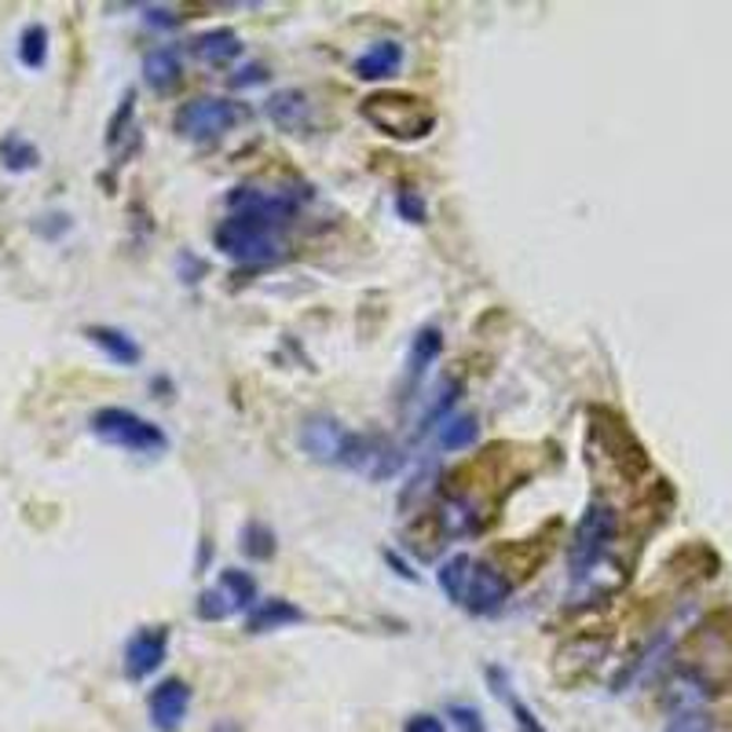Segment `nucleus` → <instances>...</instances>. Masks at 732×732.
<instances>
[{
  "instance_id": "1",
  "label": "nucleus",
  "mask_w": 732,
  "mask_h": 732,
  "mask_svg": "<svg viewBox=\"0 0 732 732\" xmlns=\"http://www.w3.org/2000/svg\"><path fill=\"white\" fill-rule=\"evenodd\" d=\"M678 667L704 692H732V608L692 630L678 652Z\"/></svg>"
},
{
  "instance_id": "2",
  "label": "nucleus",
  "mask_w": 732,
  "mask_h": 732,
  "mask_svg": "<svg viewBox=\"0 0 732 732\" xmlns=\"http://www.w3.org/2000/svg\"><path fill=\"white\" fill-rule=\"evenodd\" d=\"M359 114H363L377 133L404 139V144L425 139L436 128V110L429 107V99L410 96V92H374L359 103Z\"/></svg>"
},
{
  "instance_id": "3",
  "label": "nucleus",
  "mask_w": 732,
  "mask_h": 732,
  "mask_svg": "<svg viewBox=\"0 0 732 732\" xmlns=\"http://www.w3.org/2000/svg\"><path fill=\"white\" fill-rule=\"evenodd\" d=\"M616 531H619V517L616 509H611L605 498H594L590 509L579 520L575 535H571V549H568V564H571V575L583 579L590 575L600 560H605L608 546L616 543Z\"/></svg>"
},
{
  "instance_id": "4",
  "label": "nucleus",
  "mask_w": 732,
  "mask_h": 732,
  "mask_svg": "<svg viewBox=\"0 0 732 732\" xmlns=\"http://www.w3.org/2000/svg\"><path fill=\"white\" fill-rule=\"evenodd\" d=\"M213 238L220 253L238 260V264H272V260L283 257V238H278V231L249 216H227L224 224L216 227Z\"/></svg>"
},
{
  "instance_id": "5",
  "label": "nucleus",
  "mask_w": 732,
  "mask_h": 732,
  "mask_svg": "<svg viewBox=\"0 0 732 732\" xmlns=\"http://www.w3.org/2000/svg\"><path fill=\"white\" fill-rule=\"evenodd\" d=\"M92 433L103 439V444H110V447L147 450V455H154V450L169 447V436L154 425V421L139 418L136 410H125V407L96 410V414H92Z\"/></svg>"
},
{
  "instance_id": "6",
  "label": "nucleus",
  "mask_w": 732,
  "mask_h": 732,
  "mask_svg": "<svg viewBox=\"0 0 732 732\" xmlns=\"http://www.w3.org/2000/svg\"><path fill=\"white\" fill-rule=\"evenodd\" d=\"M249 110L243 103H231V99L206 96V99H190L176 110V133L187 139H216L231 133L235 125L246 122Z\"/></svg>"
},
{
  "instance_id": "7",
  "label": "nucleus",
  "mask_w": 732,
  "mask_h": 732,
  "mask_svg": "<svg viewBox=\"0 0 732 732\" xmlns=\"http://www.w3.org/2000/svg\"><path fill=\"white\" fill-rule=\"evenodd\" d=\"M257 600V579L249 571L224 568L216 579V586H209L202 597H198V619L206 623H224V619L238 616V611L253 608Z\"/></svg>"
},
{
  "instance_id": "8",
  "label": "nucleus",
  "mask_w": 732,
  "mask_h": 732,
  "mask_svg": "<svg viewBox=\"0 0 732 732\" xmlns=\"http://www.w3.org/2000/svg\"><path fill=\"white\" fill-rule=\"evenodd\" d=\"M509 594H513V583H509L503 571L495 564H484V560H473L458 605L466 611H473V616H491V611H498L506 605Z\"/></svg>"
},
{
  "instance_id": "9",
  "label": "nucleus",
  "mask_w": 732,
  "mask_h": 732,
  "mask_svg": "<svg viewBox=\"0 0 732 732\" xmlns=\"http://www.w3.org/2000/svg\"><path fill=\"white\" fill-rule=\"evenodd\" d=\"M227 206L235 209V216H249V220H260V224L268 227H286L289 220L297 213V202L286 195H278V190H257V187H235L227 195Z\"/></svg>"
},
{
  "instance_id": "10",
  "label": "nucleus",
  "mask_w": 732,
  "mask_h": 732,
  "mask_svg": "<svg viewBox=\"0 0 732 732\" xmlns=\"http://www.w3.org/2000/svg\"><path fill=\"white\" fill-rule=\"evenodd\" d=\"M348 444H352V433L337 425V418L315 414L300 425V447L308 450L315 461H334V466H345Z\"/></svg>"
},
{
  "instance_id": "11",
  "label": "nucleus",
  "mask_w": 732,
  "mask_h": 732,
  "mask_svg": "<svg viewBox=\"0 0 732 732\" xmlns=\"http://www.w3.org/2000/svg\"><path fill=\"white\" fill-rule=\"evenodd\" d=\"M169 652V630L165 626H144L128 637L125 645V674L133 681H144L165 663Z\"/></svg>"
},
{
  "instance_id": "12",
  "label": "nucleus",
  "mask_w": 732,
  "mask_h": 732,
  "mask_svg": "<svg viewBox=\"0 0 732 732\" xmlns=\"http://www.w3.org/2000/svg\"><path fill=\"white\" fill-rule=\"evenodd\" d=\"M147 707H150V721H154L158 729L176 732L179 725H184V718H187L190 685H187V681H179V678H169L154 692H150Z\"/></svg>"
},
{
  "instance_id": "13",
  "label": "nucleus",
  "mask_w": 732,
  "mask_h": 732,
  "mask_svg": "<svg viewBox=\"0 0 732 732\" xmlns=\"http://www.w3.org/2000/svg\"><path fill=\"white\" fill-rule=\"evenodd\" d=\"M268 117H272L275 128L297 136L312 125V103H308V96L300 92V88H278V92L268 99Z\"/></svg>"
},
{
  "instance_id": "14",
  "label": "nucleus",
  "mask_w": 732,
  "mask_h": 732,
  "mask_svg": "<svg viewBox=\"0 0 732 732\" xmlns=\"http://www.w3.org/2000/svg\"><path fill=\"white\" fill-rule=\"evenodd\" d=\"M399 66H404V45L377 41L370 52L356 59V77H363V82H385V77L399 74Z\"/></svg>"
},
{
  "instance_id": "15",
  "label": "nucleus",
  "mask_w": 732,
  "mask_h": 732,
  "mask_svg": "<svg viewBox=\"0 0 732 732\" xmlns=\"http://www.w3.org/2000/svg\"><path fill=\"white\" fill-rule=\"evenodd\" d=\"M294 623H305V611L297 605H289L286 597H268L253 605L246 619V630L249 634H268V630H278V626H294Z\"/></svg>"
},
{
  "instance_id": "16",
  "label": "nucleus",
  "mask_w": 732,
  "mask_h": 732,
  "mask_svg": "<svg viewBox=\"0 0 732 732\" xmlns=\"http://www.w3.org/2000/svg\"><path fill=\"white\" fill-rule=\"evenodd\" d=\"M190 48H195V55L202 59L206 66H227L243 55V37H238L235 29L220 26V29H209L202 37H195Z\"/></svg>"
},
{
  "instance_id": "17",
  "label": "nucleus",
  "mask_w": 732,
  "mask_h": 732,
  "mask_svg": "<svg viewBox=\"0 0 732 732\" xmlns=\"http://www.w3.org/2000/svg\"><path fill=\"white\" fill-rule=\"evenodd\" d=\"M85 337L92 340L96 348H103L110 363L117 367H136L139 359H144V348L136 345L133 337L125 334V330H114V326H88Z\"/></svg>"
},
{
  "instance_id": "18",
  "label": "nucleus",
  "mask_w": 732,
  "mask_h": 732,
  "mask_svg": "<svg viewBox=\"0 0 732 732\" xmlns=\"http://www.w3.org/2000/svg\"><path fill=\"white\" fill-rule=\"evenodd\" d=\"M487 681H491V688H495V696L503 699V704H509V710H513V725H517V732H546V725L538 721V715L531 710L524 699H517V692H513V685H509V678L503 674L498 667H487Z\"/></svg>"
},
{
  "instance_id": "19",
  "label": "nucleus",
  "mask_w": 732,
  "mask_h": 732,
  "mask_svg": "<svg viewBox=\"0 0 732 732\" xmlns=\"http://www.w3.org/2000/svg\"><path fill=\"white\" fill-rule=\"evenodd\" d=\"M144 77H147V85L154 88V92H169V88H173L179 77H184V66H179L176 48H154V52H147Z\"/></svg>"
},
{
  "instance_id": "20",
  "label": "nucleus",
  "mask_w": 732,
  "mask_h": 732,
  "mask_svg": "<svg viewBox=\"0 0 732 732\" xmlns=\"http://www.w3.org/2000/svg\"><path fill=\"white\" fill-rule=\"evenodd\" d=\"M439 352H444V337H439V330L436 326L421 330V334L414 337V348H410V363H407V381H410V385L425 377L429 363H433Z\"/></svg>"
},
{
  "instance_id": "21",
  "label": "nucleus",
  "mask_w": 732,
  "mask_h": 732,
  "mask_svg": "<svg viewBox=\"0 0 732 732\" xmlns=\"http://www.w3.org/2000/svg\"><path fill=\"white\" fill-rule=\"evenodd\" d=\"M476 436H480L476 418L458 414V418H447L444 429H439V447L444 450H466V447L476 444Z\"/></svg>"
},
{
  "instance_id": "22",
  "label": "nucleus",
  "mask_w": 732,
  "mask_h": 732,
  "mask_svg": "<svg viewBox=\"0 0 732 732\" xmlns=\"http://www.w3.org/2000/svg\"><path fill=\"white\" fill-rule=\"evenodd\" d=\"M469 568H473V557L469 554H455L450 560L439 564V590L447 594V600H461V590H466V579H469Z\"/></svg>"
},
{
  "instance_id": "23",
  "label": "nucleus",
  "mask_w": 732,
  "mask_h": 732,
  "mask_svg": "<svg viewBox=\"0 0 732 732\" xmlns=\"http://www.w3.org/2000/svg\"><path fill=\"white\" fill-rule=\"evenodd\" d=\"M18 63L29 70H41L48 63V29L45 26H26L18 37Z\"/></svg>"
},
{
  "instance_id": "24",
  "label": "nucleus",
  "mask_w": 732,
  "mask_h": 732,
  "mask_svg": "<svg viewBox=\"0 0 732 732\" xmlns=\"http://www.w3.org/2000/svg\"><path fill=\"white\" fill-rule=\"evenodd\" d=\"M0 158H4V165L12 169V173H26V169L37 165V147L29 144L23 136H8L4 144H0Z\"/></svg>"
},
{
  "instance_id": "25",
  "label": "nucleus",
  "mask_w": 732,
  "mask_h": 732,
  "mask_svg": "<svg viewBox=\"0 0 732 732\" xmlns=\"http://www.w3.org/2000/svg\"><path fill=\"white\" fill-rule=\"evenodd\" d=\"M246 554L257 557V560H268L275 554V535L268 528H260V524H249L246 528Z\"/></svg>"
},
{
  "instance_id": "26",
  "label": "nucleus",
  "mask_w": 732,
  "mask_h": 732,
  "mask_svg": "<svg viewBox=\"0 0 732 732\" xmlns=\"http://www.w3.org/2000/svg\"><path fill=\"white\" fill-rule=\"evenodd\" d=\"M447 715H450V721L461 729V732H487V725H484V715H480L476 707H469V704H450L447 707Z\"/></svg>"
},
{
  "instance_id": "27",
  "label": "nucleus",
  "mask_w": 732,
  "mask_h": 732,
  "mask_svg": "<svg viewBox=\"0 0 732 732\" xmlns=\"http://www.w3.org/2000/svg\"><path fill=\"white\" fill-rule=\"evenodd\" d=\"M396 209H399V216L410 220V224H421V220H425V202H421L414 190H399Z\"/></svg>"
},
{
  "instance_id": "28",
  "label": "nucleus",
  "mask_w": 732,
  "mask_h": 732,
  "mask_svg": "<svg viewBox=\"0 0 732 732\" xmlns=\"http://www.w3.org/2000/svg\"><path fill=\"white\" fill-rule=\"evenodd\" d=\"M404 732H447V729L436 715H414V718H407Z\"/></svg>"
},
{
  "instance_id": "29",
  "label": "nucleus",
  "mask_w": 732,
  "mask_h": 732,
  "mask_svg": "<svg viewBox=\"0 0 732 732\" xmlns=\"http://www.w3.org/2000/svg\"><path fill=\"white\" fill-rule=\"evenodd\" d=\"M260 82H264V66L253 63V66L238 70V74L231 77V88H249V85H260Z\"/></svg>"
},
{
  "instance_id": "30",
  "label": "nucleus",
  "mask_w": 732,
  "mask_h": 732,
  "mask_svg": "<svg viewBox=\"0 0 732 732\" xmlns=\"http://www.w3.org/2000/svg\"><path fill=\"white\" fill-rule=\"evenodd\" d=\"M667 732H710V721L704 715H685V718H678Z\"/></svg>"
},
{
  "instance_id": "31",
  "label": "nucleus",
  "mask_w": 732,
  "mask_h": 732,
  "mask_svg": "<svg viewBox=\"0 0 732 732\" xmlns=\"http://www.w3.org/2000/svg\"><path fill=\"white\" fill-rule=\"evenodd\" d=\"M213 732H238V729H235V725H231V721H220V725H216Z\"/></svg>"
}]
</instances>
